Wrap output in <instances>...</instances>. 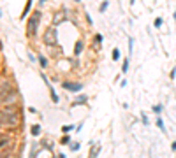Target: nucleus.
Masks as SVG:
<instances>
[{
	"label": "nucleus",
	"mask_w": 176,
	"mask_h": 158,
	"mask_svg": "<svg viewBox=\"0 0 176 158\" xmlns=\"http://www.w3.org/2000/svg\"><path fill=\"white\" fill-rule=\"evenodd\" d=\"M39 19H41V12H39V11H35V12L28 18V23H26V33H28V35H35V33H37Z\"/></svg>",
	"instance_id": "nucleus-1"
},
{
	"label": "nucleus",
	"mask_w": 176,
	"mask_h": 158,
	"mask_svg": "<svg viewBox=\"0 0 176 158\" xmlns=\"http://www.w3.org/2000/svg\"><path fill=\"white\" fill-rule=\"evenodd\" d=\"M42 40H44L46 46H53V44H56V30H55L53 26L48 28V30L44 32V35H42Z\"/></svg>",
	"instance_id": "nucleus-2"
},
{
	"label": "nucleus",
	"mask_w": 176,
	"mask_h": 158,
	"mask_svg": "<svg viewBox=\"0 0 176 158\" xmlns=\"http://www.w3.org/2000/svg\"><path fill=\"white\" fill-rule=\"evenodd\" d=\"M62 86H63L65 90L72 91V93H78V91H81V88H83V84H81V83H69V81H63V83H62Z\"/></svg>",
	"instance_id": "nucleus-3"
},
{
	"label": "nucleus",
	"mask_w": 176,
	"mask_h": 158,
	"mask_svg": "<svg viewBox=\"0 0 176 158\" xmlns=\"http://www.w3.org/2000/svg\"><path fill=\"white\" fill-rule=\"evenodd\" d=\"M42 81L46 83V86H48V90H49V95H51V100H53V102L56 104V102H58V95H56L55 88H53V86L49 84V81H48V77H46V76H42Z\"/></svg>",
	"instance_id": "nucleus-4"
},
{
	"label": "nucleus",
	"mask_w": 176,
	"mask_h": 158,
	"mask_svg": "<svg viewBox=\"0 0 176 158\" xmlns=\"http://www.w3.org/2000/svg\"><path fill=\"white\" fill-rule=\"evenodd\" d=\"M155 123H157V127L162 130V132H166V127H164V120L160 118V116H157V120H155Z\"/></svg>",
	"instance_id": "nucleus-5"
},
{
	"label": "nucleus",
	"mask_w": 176,
	"mask_h": 158,
	"mask_svg": "<svg viewBox=\"0 0 176 158\" xmlns=\"http://www.w3.org/2000/svg\"><path fill=\"white\" fill-rule=\"evenodd\" d=\"M81 51H83V42H81V40H78V44H76V51H74V55H81Z\"/></svg>",
	"instance_id": "nucleus-6"
},
{
	"label": "nucleus",
	"mask_w": 176,
	"mask_h": 158,
	"mask_svg": "<svg viewBox=\"0 0 176 158\" xmlns=\"http://www.w3.org/2000/svg\"><path fill=\"white\" fill-rule=\"evenodd\" d=\"M41 134V125H33L32 127V135H39Z\"/></svg>",
	"instance_id": "nucleus-7"
},
{
	"label": "nucleus",
	"mask_w": 176,
	"mask_h": 158,
	"mask_svg": "<svg viewBox=\"0 0 176 158\" xmlns=\"http://www.w3.org/2000/svg\"><path fill=\"white\" fill-rule=\"evenodd\" d=\"M99 153H100V146H95V148H93V151H92V155H90L88 158H95Z\"/></svg>",
	"instance_id": "nucleus-8"
},
{
	"label": "nucleus",
	"mask_w": 176,
	"mask_h": 158,
	"mask_svg": "<svg viewBox=\"0 0 176 158\" xmlns=\"http://www.w3.org/2000/svg\"><path fill=\"white\" fill-rule=\"evenodd\" d=\"M108 5H109V2H108V0H104V2L100 4V7H99V11H100V12H106V9H108Z\"/></svg>",
	"instance_id": "nucleus-9"
},
{
	"label": "nucleus",
	"mask_w": 176,
	"mask_h": 158,
	"mask_svg": "<svg viewBox=\"0 0 176 158\" xmlns=\"http://www.w3.org/2000/svg\"><path fill=\"white\" fill-rule=\"evenodd\" d=\"M39 63H41V67H42V69H44V67H48V60H46L42 55L39 56Z\"/></svg>",
	"instance_id": "nucleus-10"
},
{
	"label": "nucleus",
	"mask_w": 176,
	"mask_h": 158,
	"mask_svg": "<svg viewBox=\"0 0 176 158\" xmlns=\"http://www.w3.org/2000/svg\"><path fill=\"white\" fill-rule=\"evenodd\" d=\"M78 104H86V97H83V95H81V97H78V100H76L72 106H78Z\"/></svg>",
	"instance_id": "nucleus-11"
},
{
	"label": "nucleus",
	"mask_w": 176,
	"mask_h": 158,
	"mask_svg": "<svg viewBox=\"0 0 176 158\" xmlns=\"http://www.w3.org/2000/svg\"><path fill=\"white\" fill-rule=\"evenodd\" d=\"M129 70V58L123 60V65H122V72H127Z\"/></svg>",
	"instance_id": "nucleus-12"
},
{
	"label": "nucleus",
	"mask_w": 176,
	"mask_h": 158,
	"mask_svg": "<svg viewBox=\"0 0 176 158\" xmlns=\"http://www.w3.org/2000/svg\"><path fill=\"white\" fill-rule=\"evenodd\" d=\"M72 130H74V127H72V125H65V127L62 128V132H63V134H67V132H72Z\"/></svg>",
	"instance_id": "nucleus-13"
},
{
	"label": "nucleus",
	"mask_w": 176,
	"mask_h": 158,
	"mask_svg": "<svg viewBox=\"0 0 176 158\" xmlns=\"http://www.w3.org/2000/svg\"><path fill=\"white\" fill-rule=\"evenodd\" d=\"M153 25H155V28H159V26H162V18H155V21H153Z\"/></svg>",
	"instance_id": "nucleus-14"
},
{
	"label": "nucleus",
	"mask_w": 176,
	"mask_h": 158,
	"mask_svg": "<svg viewBox=\"0 0 176 158\" xmlns=\"http://www.w3.org/2000/svg\"><path fill=\"white\" fill-rule=\"evenodd\" d=\"M113 60H115V62L120 60V51H118V49H113Z\"/></svg>",
	"instance_id": "nucleus-15"
},
{
	"label": "nucleus",
	"mask_w": 176,
	"mask_h": 158,
	"mask_svg": "<svg viewBox=\"0 0 176 158\" xmlns=\"http://www.w3.org/2000/svg\"><path fill=\"white\" fill-rule=\"evenodd\" d=\"M78 149H79V144H78V142H72V144H71V151H78Z\"/></svg>",
	"instance_id": "nucleus-16"
},
{
	"label": "nucleus",
	"mask_w": 176,
	"mask_h": 158,
	"mask_svg": "<svg viewBox=\"0 0 176 158\" xmlns=\"http://www.w3.org/2000/svg\"><path fill=\"white\" fill-rule=\"evenodd\" d=\"M160 111H162V106H153V113H157V114H159Z\"/></svg>",
	"instance_id": "nucleus-17"
},
{
	"label": "nucleus",
	"mask_w": 176,
	"mask_h": 158,
	"mask_svg": "<svg viewBox=\"0 0 176 158\" xmlns=\"http://www.w3.org/2000/svg\"><path fill=\"white\" fill-rule=\"evenodd\" d=\"M69 142H71V137H69V135H65V137L62 139V144H69Z\"/></svg>",
	"instance_id": "nucleus-18"
},
{
	"label": "nucleus",
	"mask_w": 176,
	"mask_h": 158,
	"mask_svg": "<svg viewBox=\"0 0 176 158\" xmlns=\"http://www.w3.org/2000/svg\"><path fill=\"white\" fill-rule=\"evenodd\" d=\"M95 42H99V44L102 42V35H100V33H97V35H95Z\"/></svg>",
	"instance_id": "nucleus-19"
},
{
	"label": "nucleus",
	"mask_w": 176,
	"mask_h": 158,
	"mask_svg": "<svg viewBox=\"0 0 176 158\" xmlns=\"http://www.w3.org/2000/svg\"><path fill=\"white\" fill-rule=\"evenodd\" d=\"M175 77H176V67L171 70V79H175Z\"/></svg>",
	"instance_id": "nucleus-20"
},
{
	"label": "nucleus",
	"mask_w": 176,
	"mask_h": 158,
	"mask_svg": "<svg viewBox=\"0 0 176 158\" xmlns=\"http://www.w3.org/2000/svg\"><path fill=\"white\" fill-rule=\"evenodd\" d=\"M171 148H173V151H176V141L173 142V144H171Z\"/></svg>",
	"instance_id": "nucleus-21"
},
{
	"label": "nucleus",
	"mask_w": 176,
	"mask_h": 158,
	"mask_svg": "<svg viewBox=\"0 0 176 158\" xmlns=\"http://www.w3.org/2000/svg\"><path fill=\"white\" fill-rule=\"evenodd\" d=\"M0 121H4V114H0Z\"/></svg>",
	"instance_id": "nucleus-22"
},
{
	"label": "nucleus",
	"mask_w": 176,
	"mask_h": 158,
	"mask_svg": "<svg viewBox=\"0 0 176 158\" xmlns=\"http://www.w3.org/2000/svg\"><path fill=\"white\" fill-rule=\"evenodd\" d=\"M44 2H46V0H41V2H39V4H41V5H42V4H44Z\"/></svg>",
	"instance_id": "nucleus-23"
},
{
	"label": "nucleus",
	"mask_w": 176,
	"mask_h": 158,
	"mask_svg": "<svg viewBox=\"0 0 176 158\" xmlns=\"http://www.w3.org/2000/svg\"><path fill=\"white\" fill-rule=\"evenodd\" d=\"M175 19H176V9H175Z\"/></svg>",
	"instance_id": "nucleus-24"
},
{
	"label": "nucleus",
	"mask_w": 176,
	"mask_h": 158,
	"mask_svg": "<svg viewBox=\"0 0 176 158\" xmlns=\"http://www.w3.org/2000/svg\"><path fill=\"white\" fill-rule=\"evenodd\" d=\"M76 2H81V0H76Z\"/></svg>",
	"instance_id": "nucleus-25"
},
{
	"label": "nucleus",
	"mask_w": 176,
	"mask_h": 158,
	"mask_svg": "<svg viewBox=\"0 0 176 158\" xmlns=\"http://www.w3.org/2000/svg\"><path fill=\"white\" fill-rule=\"evenodd\" d=\"M175 67H176V65H175Z\"/></svg>",
	"instance_id": "nucleus-26"
}]
</instances>
